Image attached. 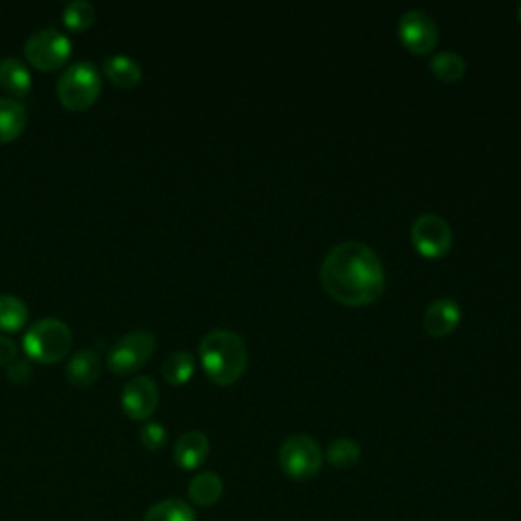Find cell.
<instances>
[{
    "label": "cell",
    "mask_w": 521,
    "mask_h": 521,
    "mask_svg": "<svg viewBox=\"0 0 521 521\" xmlns=\"http://www.w3.org/2000/svg\"><path fill=\"white\" fill-rule=\"evenodd\" d=\"M23 346L27 357L37 363H60L72 349V330L57 318H41L27 330Z\"/></svg>",
    "instance_id": "3"
},
{
    "label": "cell",
    "mask_w": 521,
    "mask_h": 521,
    "mask_svg": "<svg viewBox=\"0 0 521 521\" xmlns=\"http://www.w3.org/2000/svg\"><path fill=\"white\" fill-rule=\"evenodd\" d=\"M0 88L13 100L27 98L31 94V72L21 60H17V57H5V60L0 62Z\"/></svg>",
    "instance_id": "13"
},
{
    "label": "cell",
    "mask_w": 521,
    "mask_h": 521,
    "mask_svg": "<svg viewBox=\"0 0 521 521\" xmlns=\"http://www.w3.org/2000/svg\"><path fill=\"white\" fill-rule=\"evenodd\" d=\"M224 493V485L222 479L216 473H200L192 479L190 487H188V495L190 499L200 505V507H210L216 505L220 501Z\"/></svg>",
    "instance_id": "17"
},
{
    "label": "cell",
    "mask_w": 521,
    "mask_h": 521,
    "mask_svg": "<svg viewBox=\"0 0 521 521\" xmlns=\"http://www.w3.org/2000/svg\"><path fill=\"white\" fill-rule=\"evenodd\" d=\"M194 371H196V361L188 351L171 353L161 367L163 379L171 385H186L192 379Z\"/></svg>",
    "instance_id": "20"
},
{
    "label": "cell",
    "mask_w": 521,
    "mask_h": 521,
    "mask_svg": "<svg viewBox=\"0 0 521 521\" xmlns=\"http://www.w3.org/2000/svg\"><path fill=\"white\" fill-rule=\"evenodd\" d=\"M399 41L414 55H428L436 49L440 33L436 21L424 11H408L397 25Z\"/></svg>",
    "instance_id": "9"
},
{
    "label": "cell",
    "mask_w": 521,
    "mask_h": 521,
    "mask_svg": "<svg viewBox=\"0 0 521 521\" xmlns=\"http://www.w3.org/2000/svg\"><path fill=\"white\" fill-rule=\"evenodd\" d=\"M27 62L39 72H55L68 64L72 55L70 39L57 29H41L25 43Z\"/></svg>",
    "instance_id": "7"
},
{
    "label": "cell",
    "mask_w": 521,
    "mask_h": 521,
    "mask_svg": "<svg viewBox=\"0 0 521 521\" xmlns=\"http://www.w3.org/2000/svg\"><path fill=\"white\" fill-rule=\"evenodd\" d=\"M519 21H521V7H519Z\"/></svg>",
    "instance_id": "27"
},
{
    "label": "cell",
    "mask_w": 521,
    "mask_h": 521,
    "mask_svg": "<svg viewBox=\"0 0 521 521\" xmlns=\"http://www.w3.org/2000/svg\"><path fill=\"white\" fill-rule=\"evenodd\" d=\"M322 450L318 442L306 434L287 438L279 450V465L287 477L294 481H308L322 469Z\"/></svg>",
    "instance_id": "6"
},
{
    "label": "cell",
    "mask_w": 521,
    "mask_h": 521,
    "mask_svg": "<svg viewBox=\"0 0 521 521\" xmlns=\"http://www.w3.org/2000/svg\"><path fill=\"white\" fill-rule=\"evenodd\" d=\"M200 363L210 381L226 387L245 375L249 349L237 332L212 330L200 342Z\"/></svg>",
    "instance_id": "2"
},
{
    "label": "cell",
    "mask_w": 521,
    "mask_h": 521,
    "mask_svg": "<svg viewBox=\"0 0 521 521\" xmlns=\"http://www.w3.org/2000/svg\"><path fill=\"white\" fill-rule=\"evenodd\" d=\"M62 21L70 31L84 33L94 25L96 9L92 3H86V0H74V3L66 5L62 13Z\"/></svg>",
    "instance_id": "23"
},
{
    "label": "cell",
    "mask_w": 521,
    "mask_h": 521,
    "mask_svg": "<svg viewBox=\"0 0 521 521\" xmlns=\"http://www.w3.org/2000/svg\"><path fill=\"white\" fill-rule=\"evenodd\" d=\"M208 454H210V442H208L206 434H202L198 430L186 432L176 442V448H173V460H176V465L184 471L200 469L206 462Z\"/></svg>",
    "instance_id": "12"
},
{
    "label": "cell",
    "mask_w": 521,
    "mask_h": 521,
    "mask_svg": "<svg viewBox=\"0 0 521 521\" xmlns=\"http://www.w3.org/2000/svg\"><path fill=\"white\" fill-rule=\"evenodd\" d=\"M159 403V389L151 377L137 375L133 377L121 395V405L125 414L135 422H147Z\"/></svg>",
    "instance_id": "10"
},
{
    "label": "cell",
    "mask_w": 521,
    "mask_h": 521,
    "mask_svg": "<svg viewBox=\"0 0 521 521\" xmlns=\"http://www.w3.org/2000/svg\"><path fill=\"white\" fill-rule=\"evenodd\" d=\"M100 367H102L100 355L90 349H84L70 359L66 367V377L76 387H90L92 383L98 381Z\"/></svg>",
    "instance_id": "16"
},
{
    "label": "cell",
    "mask_w": 521,
    "mask_h": 521,
    "mask_svg": "<svg viewBox=\"0 0 521 521\" xmlns=\"http://www.w3.org/2000/svg\"><path fill=\"white\" fill-rule=\"evenodd\" d=\"M139 438H141V444L147 448V450H161L167 442V430L159 424V422H147L143 424L141 432H139Z\"/></svg>",
    "instance_id": "24"
},
{
    "label": "cell",
    "mask_w": 521,
    "mask_h": 521,
    "mask_svg": "<svg viewBox=\"0 0 521 521\" xmlns=\"http://www.w3.org/2000/svg\"><path fill=\"white\" fill-rule=\"evenodd\" d=\"M15 359H19L17 342H13L7 336H0V365H11Z\"/></svg>",
    "instance_id": "26"
},
{
    "label": "cell",
    "mask_w": 521,
    "mask_h": 521,
    "mask_svg": "<svg viewBox=\"0 0 521 521\" xmlns=\"http://www.w3.org/2000/svg\"><path fill=\"white\" fill-rule=\"evenodd\" d=\"M27 108L13 98H0V143L15 141L27 127Z\"/></svg>",
    "instance_id": "14"
},
{
    "label": "cell",
    "mask_w": 521,
    "mask_h": 521,
    "mask_svg": "<svg viewBox=\"0 0 521 521\" xmlns=\"http://www.w3.org/2000/svg\"><path fill=\"white\" fill-rule=\"evenodd\" d=\"M462 312L454 300L442 298L428 306L424 314V330L434 338H444L452 334L460 324Z\"/></svg>",
    "instance_id": "11"
},
{
    "label": "cell",
    "mask_w": 521,
    "mask_h": 521,
    "mask_svg": "<svg viewBox=\"0 0 521 521\" xmlns=\"http://www.w3.org/2000/svg\"><path fill=\"white\" fill-rule=\"evenodd\" d=\"M33 377V369H31V361L29 359H15L9 367H7V379L21 385L31 381Z\"/></svg>",
    "instance_id": "25"
},
{
    "label": "cell",
    "mask_w": 521,
    "mask_h": 521,
    "mask_svg": "<svg viewBox=\"0 0 521 521\" xmlns=\"http://www.w3.org/2000/svg\"><path fill=\"white\" fill-rule=\"evenodd\" d=\"M430 72L446 84L458 82L462 76L467 74V62L454 51H442L436 53L430 62Z\"/></svg>",
    "instance_id": "19"
},
{
    "label": "cell",
    "mask_w": 521,
    "mask_h": 521,
    "mask_svg": "<svg viewBox=\"0 0 521 521\" xmlns=\"http://www.w3.org/2000/svg\"><path fill=\"white\" fill-rule=\"evenodd\" d=\"M157 340L149 330H135L125 334L121 340L110 346L106 355V365L117 375H133L137 373L155 353Z\"/></svg>",
    "instance_id": "5"
},
{
    "label": "cell",
    "mask_w": 521,
    "mask_h": 521,
    "mask_svg": "<svg viewBox=\"0 0 521 521\" xmlns=\"http://www.w3.org/2000/svg\"><path fill=\"white\" fill-rule=\"evenodd\" d=\"M412 245L424 259H442L452 247V228L438 214H422L412 224Z\"/></svg>",
    "instance_id": "8"
},
{
    "label": "cell",
    "mask_w": 521,
    "mask_h": 521,
    "mask_svg": "<svg viewBox=\"0 0 521 521\" xmlns=\"http://www.w3.org/2000/svg\"><path fill=\"white\" fill-rule=\"evenodd\" d=\"M326 294L342 306L361 308L377 302L385 292V271L381 259L363 243H340L320 269Z\"/></svg>",
    "instance_id": "1"
},
{
    "label": "cell",
    "mask_w": 521,
    "mask_h": 521,
    "mask_svg": "<svg viewBox=\"0 0 521 521\" xmlns=\"http://www.w3.org/2000/svg\"><path fill=\"white\" fill-rule=\"evenodd\" d=\"M326 460L334 469H351L361 460V446L351 438H338L328 446Z\"/></svg>",
    "instance_id": "22"
},
{
    "label": "cell",
    "mask_w": 521,
    "mask_h": 521,
    "mask_svg": "<svg viewBox=\"0 0 521 521\" xmlns=\"http://www.w3.org/2000/svg\"><path fill=\"white\" fill-rule=\"evenodd\" d=\"M104 76L121 88H135L143 80V70L141 66L127 55H112L102 64Z\"/></svg>",
    "instance_id": "15"
},
{
    "label": "cell",
    "mask_w": 521,
    "mask_h": 521,
    "mask_svg": "<svg viewBox=\"0 0 521 521\" xmlns=\"http://www.w3.org/2000/svg\"><path fill=\"white\" fill-rule=\"evenodd\" d=\"M143 521H196V513L186 501L165 499L155 503Z\"/></svg>",
    "instance_id": "21"
},
{
    "label": "cell",
    "mask_w": 521,
    "mask_h": 521,
    "mask_svg": "<svg viewBox=\"0 0 521 521\" xmlns=\"http://www.w3.org/2000/svg\"><path fill=\"white\" fill-rule=\"evenodd\" d=\"M100 72L92 62H76L57 82V98L72 112L88 110L100 96Z\"/></svg>",
    "instance_id": "4"
},
{
    "label": "cell",
    "mask_w": 521,
    "mask_h": 521,
    "mask_svg": "<svg viewBox=\"0 0 521 521\" xmlns=\"http://www.w3.org/2000/svg\"><path fill=\"white\" fill-rule=\"evenodd\" d=\"M29 322V308L23 300L3 294L0 296V332H19Z\"/></svg>",
    "instance_id": "18"
}]
</instances>
